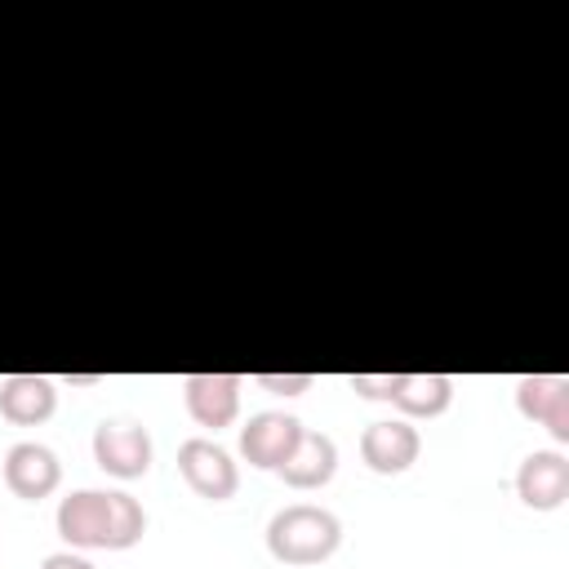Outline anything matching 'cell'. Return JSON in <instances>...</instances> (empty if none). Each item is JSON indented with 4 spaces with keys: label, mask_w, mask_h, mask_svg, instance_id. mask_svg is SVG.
Returning a JSON list of instances; mask_svg holds the SVG:
<instances>
[{
    "label": "cell",
    "mask_w": 569,
    "mask_h": 569,
    "mask_svg": "<svg viewBox=\"0 0 569 569\" xmlns=\"http://www.w3.org/2000/svg\"><path fill=\"white\" fill-rule=\"evenodd\" d=\"M347 387L365 400H391V387H396V373H351Z\"/></svg>",
    "instance_id": "16"
},
{
    "label": "cell",
    "mask_w": 569,
    "mask_h": 569,
    "mask_svg": "<svg viewBox=\"0 0 569 569\" xmlns=\"http://www.w3.org/2000/svg\"><path fill=\"white\" fill-rule=\"evenodd\" d=\"M93 462L116 480H138L151 471V431L129 418H107L93 427Z\"/></svg>",
    "instance_id": "2"
},
{
    "label": "cell",
    "mask_w": 569,
    "mask_h": 569,
    "mask_svg": "<svg viewBox=\"0 0 569 569\" xmlns=\"http://www.w3.org/2000/svg\"><path fill=\"white\" fill-rule=\"evenodd\" d=\"M178 471L209 502H227L236 493V485H240L236 458L218 440H204V436H191V440L178 445Z\"/></svg>",
    "instance_id": "3"
},
{
    "label": "cell",
    "mask_w": 569,
    "mask_h": 569,
    "mask_svg": "<svg viewBox=\"0 0 569 569\" xmlns=\"http://www.w3.org/2000/svg\"><path fill=\"white\" fill-rule=\"evenodd\" d=\"M516 409L547 427L556 445H569V378L565 373H525L516 382Z\"/></svg>",
    "instance_id": "4"
},
{
    "label": "cell",
    "mask_w": 569,
    "mask_h": 569,
    "mask_svg": "<svg viewBox=\"0 0 569 569\" xmlns=\"http://www.w3.org/2000/svg\"><path fill=\"white\" fill-rule=\"evenodd\" d=\"M111 529V493L102 489H76L58 502V538L67 547H107Z\"/></svg>",
    "instance_id": "9"
},
{
    "label": "cell",
    "mask_w": 569,
    "mask_h": 569,
    "mask_svg": "<svg viewBox=\"0 0 569 569\" xmlns=\"http://www.w3.org/2000/svg\"><path fill=\"white\" fill-rule=\"evenodd\" d=\"M422 453V436L409 418H382V422H369L365 436H360V458L369 471L378 476H400L418 462Z\"/></svg>",
    "instance_id": "5"
},
{
    "label": "cell",
    "mask_w": 569,
    "mask_h": 569,
    "mask_svg": "<svg viewBox=\"0 0 569 569\" xmlns=\"http://www.w3.org/2000/svg\"><path fill=\"white\" fill-rule=\"evenodd\" d=\"M333 471H338V445H333V436L311 431V427H302L293 453L276 467V476L289 489H320V485L333 480Z\"/></svg>",
    "instance_id": "12"
},
{
    "label": "cell",
    "mask_w": 569,
    "mask_h": 569,
    "mask_svg": "<svg viewBox=\"0 0 569 569\" xmlns=\"http://www.w3.org/2000/svg\"><path fill=\"white\" fill-rule=\"evenodd\" d=\"M453 400V378L449 373H396L391 405L405 418H440Z\"/></svg>",
    "instance_id": "13"
},
{
    "label": "cell",
    "mask_w": 569,
    "mask_h": 569,
    "mask_svg": "<svg viewBox=\"0 0 569 569\" xmlns=\"http://www.w3.org/2000/svg\"><path fill=\"white\" fill-rule=\"evenodd\" d=\"M58 480H62V462H58V453H53L49 445H40V440H18V445L4 453V485H9L13 498L40 502V498H49V493L58 489Z\"/></svg>",
    "instance_id": "7"
},
{
    "label": "cell",
    "mask_w": 569,
    "mask_h": 569,
    "mask_svg": "<svg viewBox=\"0 0 569 569\" xmlns=\"http://www.w3.org/2000/svg\"><path fill=\"white\" fill-rule=\"evenodd\" d=\"M338 542H342V520L316 502H289L267 520V551L280 565H298V569L320 565L338 551Z\"/></svg>",
    "instance_id": "1"
},
{
    "label": "cell",
    "mask_w": 569,
    "mask_h": 569,
    "mask_svg": "<svg viewBox=\"0 0 569 569\" xmlns=\"http://www.w3.org/2000/svg\"><path fill=\"white\" fill-rule=\"evenodd\" d=\"M58 409V387L44 373H9L0 378V418L13 427H40Z\"/></svg>",
    "instance_id": "11"
},
{
    "label": "cell",
    "mask_w": 569,
    "mask_h": 569,
    "mask_svg": "<svg viewBox=\"0 0 569 569\" xmlns=\"http://www.w3.org/2000/svg\"><path fill=\"white\" fill-rule=\"evenodd\" d=\"M253 382L276 391V396H302L316 382V373H253Z\"/></svg>",
    "instance_id": "15"
},
{
    "label": "cell",
    "mask_w": 569,
    "mask_h": 569,
    "mask_svg": "<svg viewBox=\"0 0 569 569\" xmlns=\"http://www.w3.org/2000/svg\"><path fill=\"white\" fill-rule=\"evenodd\" d=\"M40 569H93V565L80 551H53V556L40 560Z\"/></svg>",
    "instance_id": "17"
},
{
    "label": "cell",
    "mask_w": 569,
    "mask_h": 569,
    "mask_svg": "<svg viewBox=\"0 0 569 569\" xmlns=\"http://www.w3.org/2000/svg\"><path fill=\"white\" fill-rule=\"evenodd\" d=\"M240 378L236 373H187L182 378V400H187V413L200 422V427H231L236 413H240Z\"/></svg>",
    "instance_id": "10"
},
{
    "label": "cell",
    "mask_w": 569,
    "mask_h": 569,
    "mask_svg": "<svg viewBox=\"0 0 569 569\" xmlns=\"http://www.w3.org/2000/svg\"><path fill=\"white\" fill-rule=\"evenodd\" d=\"M516 498L533 511H556L569 498V458L560 449H533L516 467Z\"/></svg>",
    "instance_id": "8"
},
{
    "label": "cell",
    "mask_w": 569,
    "mask_h": 569,
    "mask_svg": "<svg viewBox=\"0 0 569 569\" xmlns=\"http://www.w3.org/2000/svg\"><path fill=\"white\" fill-rule=\"evenodd\" d=\"M147 533V511L138 507L133 493H111V529H107V551H129Z\"/></svg>",
    "instance_id": "14"
},
{
    "label": "cell",
    "mask_w": 569,
    "mask_h": 569,
    "mask_svg": "<svg viewBox=\"0 0 569 569\" xmlns=\"http://www.w3.org/2000/svg\"><path fill=\"white\" fill-rule=\"evenodd\" d=\"M298 436H302V422H298L293 413L262 409V413H253V418L240 427V453H244L249 467H258V471H276V467L293 453Z\"/></svg>",
    "instance_id": "6"
}]
</instances>
